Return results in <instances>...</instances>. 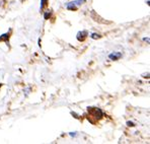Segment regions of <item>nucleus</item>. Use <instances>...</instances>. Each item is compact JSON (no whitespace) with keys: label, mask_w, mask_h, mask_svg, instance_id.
<instances>
[{"label":"nucleus","mask_w":150,"mask_h":144,"mask_svg":"<svg viewBox=\"0 0 150 144\" xmlns=\"http://www.w3.org/2000/svg\"><path fill=\"white\" fill-rule=\"evenodd\" d=\"M128 126H134V124L133 123H132V122H128Z\"/></svg>","instance_id":"nucleus-7"},{"label":"nucleus","mask_w":150,"mask_h":144,"mask_svg":"<svg viewBox=\"0 0 150 144\" xmlns=\"http://www.w3.org/2000/svg\"><path fill=\"white\" fill-rule=\"evenodd\" d=\"M121 57H122V54H121V53H116V52H114V53H112V54H110L109 58L111 59V60L116 61V60H119V59H120Z\"/></svg>","instance_id":"nucleus-2"},{"label":"nucleus","mask_w":150,"mask_h":144,"mask_svg":"<svg viewBox=\"0 0 150 144\" xmlns=\"http://www.w3.org/2000/svg\"><path fill=\"white\" fill-rule=\"evenodd\" d=\"M91 114L96 119H101V118H103V112H101L100 109H94V110H92Z\"/></svg>","instance_id":"nucleus-1"},{"label":"nucleus","mask_w":150,"mask_h":144,"mask_svg":"<svg viewBox=\"0 0 150 144\" xmlns=\"http://www.w3.org/2000/svg\"><path fill=\"white\" fill-rule=\"evenodd\" d=\"M9 39V35L8 34H4L2 35V37H0V41H7Z\"/></svg>","instance_id":"nucleus-4"},{"label":"nucleus","mask_w":150,"mask_h":144,"mask_svg":"<svg viewBox=\"0 0 150 144\" xmlns=\"http://www.w3.org/2000/svg\"><path fill=\"white\" fill-rule=\"evenodd\" d=\"M91 38H92V39H100V35H98V34H92Z\"/></svg>","instance_id":"nucleus-5"},{"label":"nucleus","mask_w":150,"mask_h":144,"mask_svg":"<svg viewBox=\"0 0 150 144\" xmlns=\"http://www.w3.org/2000/svg\"><path fill=\"white\" fill-rule=\"evenodd\" d=\"M86 32H79L78 34H77V40H78L79 42H82L84 41V39L86 38Z\"/></svg>","instance_id":"nucleus-3"},{"label":"nucleus","mask_w":150,"mask_h":144,"mask_svg":"<svg viewBox=\"0 0 150 144\" xmlns=\"http://www.w3.org/2000/svg\"><path fill=\"white\" fill-rule=\"evenodd\" d=\"M50 15H51V13L49 11H47L45 13V19H48V17H50Z\"/></svg>","instance_id":"nucleus-6"}]
</instances>
